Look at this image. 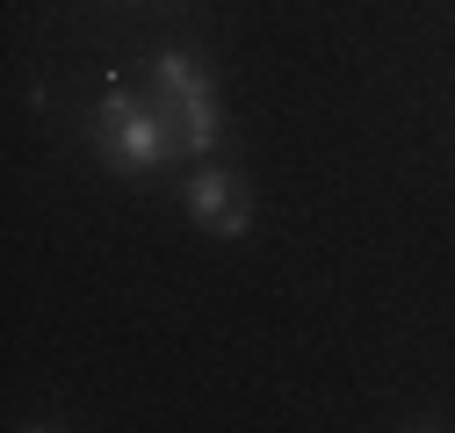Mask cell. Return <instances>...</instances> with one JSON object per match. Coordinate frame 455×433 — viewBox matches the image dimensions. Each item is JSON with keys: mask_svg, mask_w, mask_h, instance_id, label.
I'll return each mask as SVG.
<instances>
[{"mask_svg": "<svg viewBox=\"0 0 455 433\" xmlns=\"http://www.w3.org/2000/svg\"><path fill=\"white\" fill-rule=\"evenodd\" d=\"M94 152L116 174H152V167H166L181 152V130H174V116L159 101H138L124 87H108L101 108H94Z\"/></svg>", "mask_w": 455, "mask_h": 433, "instance_id": "1", "label": "cell"}, {"mask_svg": "<svg viewBox=\"0 0 455 433\" xmlns=\"http://www.w3.org/2000/svg\"><path fill=\"white\" fill-rule=\"evenodd\" d=\"M152 73H159V108L181 130V152H217L224 116H217V94H210V80L196 66V51H159Z\"/></svg>", "mask_w": 455, "mask_h": 433, "instance_id": "2", "label": "cell"}, {"mask_svg": "<svg viewBox=\"0 0 455 433\" xmlns=\"http://www.w3.org/2000/svg\"><path fill=\"white\" fill-rule=\"evenodd\" d=\"M188 216L203 232H217V239H239L246 224H253V195H246V181L239 174H196L188 181Z\"/></svg>", "mask_w": 455, "mask_h": 433, "instance_id": "3", "label": "cell"}]
</instances>
